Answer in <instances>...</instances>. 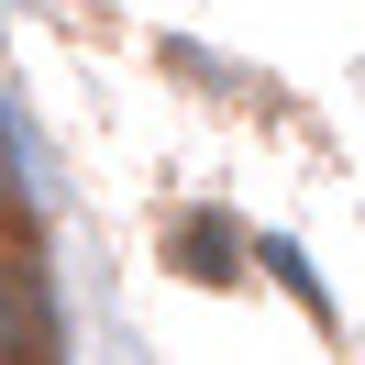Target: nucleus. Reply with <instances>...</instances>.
<instances>
[{
	"label": "nucleus",
	"instance_id": "nucleus-1",
	"mask_svg": "<svg viewBox=\"0 0 365 365\" xmlns=\"http://www.w3.org/2000/svg\"><path fill=\"white\" fill-rule=\"evenodd\" d=\"M244 222H222V210H178V222H166V266H188L200 277V288H232V277H244Z\"/></svg>",
	"mask_w": 365,
	"mask_h": 365
},
{
	"label": "nucleus",
	"instance_id": "nucleus-2",
	"mask_svg": "<svg viewBox=\"0 0 365 365\" xmlns=\"http://www.w3.org/2000/svg\"><path fill=\"white\" fill-rule=\"evenodd\" d=\"M0 354H56V299L23 266H0Z\"/></svg>",
	"mask_w": 365,
	"mask_h": 365
}]
</instances>
